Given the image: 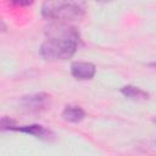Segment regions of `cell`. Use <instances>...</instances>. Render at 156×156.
I'll list each match as a JSON object with an SVG mask.
<instances>
[{
    "label": "cell",
    "instance_id": "obj_9",
    "mask_svg": "<svg viewBox=\"0 0 156 156\" xmlns=\"http://www.w3.org/2000/svg\"><path fill=\"white\" fill-rule=\"evenodd\" d=\"M149 66H154V67H156V63H150Z\"/></svg>",
    "mask_w": 156,
    "mask_h": 156
},
{
    "label": "cell",
    "instance_id": "obj_1",
    "mask_svg": "<svg viewBox=\"0 0 156 156\" xmlns=\"http://www.w3.org/2000/svg\"><path fill=\"white\" fill-rule=\"evenodd\" d=\"M46 39L40 46V55L46 60L71 58L80 41L79 30L68 23H50L45 28Z\"/></svg>",
    "mask_w": 156,
    "mask_h": 156
},
{
    "label": "cell",
    "instance_id": "obj_3",
    "mask_svg": "<svg viewBox=\"0 0 156 156\" xmlns=\"http://www.w3.org/2000/svg\"><path fill=\"white\" fill-rule=\"evenodd\" d=\"M50 96L45 93H35L30 95L22 96L20 100L21 106L29 112H39L48 106Z\"/></svg>",
    "mask_w": 156,
    "mask_h": 156
},
{
    "label": "cell",
    "instance_id": "obj_5",
    "mask_svg": "<svg viewBox=\"0 0 156 156\" xmlns=\"http://www.w3.org/2000/svg\"><path fill=\"white\" fill-rule=\"evenodd\" d=\"M13 130L21 132V133H26V134H29V135H33V136L40 138V139H48L51 135V132L49 129H46L44 126H40V124L16 126Z\"/></svg>",
    "mask_w": 156,
    "mask_h": 156
},
{
    "label": "cell",
    "instance_id": "obj_10",
    "mask_svg": "<svg viewBox=\"0 0 156 156\" xmlns=\"http://www.w3.org/2000/svg\"><path fill=\"white\" fill-rule=\"evenodd\" d=\"M154 121H155V123H156V118H155V119H154Z\"/></svg>",
    "mask_w": 156,
    "mask_h": 156
},
{
    "label": "cell",
    "instance_id": "obj_6",
    "mask_svg": "<svg viewBox=\"0 0 156 156\" xmlns=\"http://www.w3.org/2000/svg\"><path fill=\"white\" fill-rule=\"evenodd\" d=\"M62 118L67 122H72V123H78L80 121L84 119L85 117V111L79 107V106H74V105H67L62 113H61Z\"/></svg>",
    "mask_w": 156,
    "mask_h": 156
},
{
    "label": "cell",
    "instance_id": "obj_4",
    "mask_svg": "<svg viewBox=\"0 0 156 156\" xmlns=\"http://www.w3.org/2000/svg\"><path fill=\"white\" fill-rule=\"evenodd\" d=\"M96 73V67L91 62L85 61H77L71 65V74L79 80H88L91 79Z\"/></svg>",
    "mask_w": 156,
    "mask_h": 156
},
{
    "label": "cell",
    "instance_id": "obj_2",
    "mask_svg": "<svg viewBox=\"0 0 156 156\" xmlns=\"http://www.w3.org/2000/svg\"><path fill=\"white\" fill-rule=\"evenodd\" d=\"M41 15L57 23L78 21L85 15V5L80 1H46L41 6Z\"/></svg>",
    "mask_w": 156,
    "mask_h": 156
},
{
    "label": "cell",
    "instance_id": "obj_8",
    "mask_svg": "<svg viewBox=\"0 0 156 156\" xmlns=\"http://www.w3.org/2000/svg\"><path fill=\"white\" fill-rule=\"evenodd\" d=\"M0 126H1V129H2V130H13L17 124H16V122H15L13 119H11L10 117L4 116V117H1Z\"/></svg>",
    "mask_w": 156,
    "mask_h": 156
},
{
    "label": "cell",
    "instance_id": "obj_7",
    "mask_svg": "<svg viewBox=\"0 0 156 156\" xmlns=\"http://www.w3.org/2000/svg\"><path fill=\"white\" fill-rule=\"evenodd\" d=\"M121 93L123 96L130 99V100H146L149 99L150 94L135 85H132V84H127L124 85L122 89H121Z\"/></svg>",
    "mask_w": 156,
    "mask_h": 156
}]
</instances>
